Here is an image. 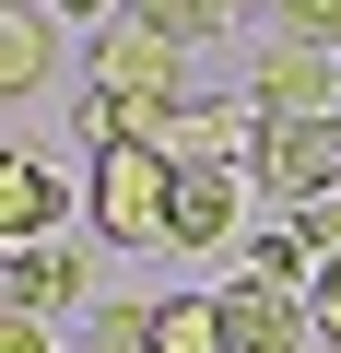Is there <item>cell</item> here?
Masks as SVG:
<instances>
[{
  "instance_id": "cell-1",
  "label": "cell",
  "mask_w": 341,
  "mask_h": 353,
  "mask_svg": "<svg viewBox=\"0 0 341 353\" xmlns=\"http://www.w3.org/2000/svg\"><path fill=\"white\" fill-rule=\"evenodd\" d=\"M177 153L141 141V130H106L94 141V236L106 248H177Z\"/></svg>"
},
{
  "instance_id": "cell-2",
  "label": "cell",
  "mask_w": 341,
  "mask_h": 353,
  "mask_svg": "<svg viewBox=\"0 0 341 353\" xmlns=\"http://www.w3.org/2000/svg\"><path fill=\"white\" fill-rule=\"evenodd\" d=\"M94 83H106V130H141V141L189 130V48H165L141 24H106L94 36Z\"/></svg>"
},
{
  "instance_id": "cell-3",
  "label": "cell",
  "mask_w": 341,
  "mask_h": 353,
  "mask_svg": "<svg viewBox=\"0 0 341 353\" xmlns=\"http://www.w3.org/2000/svg\"><path fill=\"white\" fill-rule=\"evenodd\" d=\"M259 189L282 201V224L294 212H318V201H341V118H259Z\"/></svg>"
},
{
  "instance_id": "cell-4",
  "label": "cell",
  "mask_w": 341,
  "mask_h": 353,
  "mask_svg": "<svg viewBox=\"0 0 341 353\" xmlns=\"http://www.w3.org/2000/svg\"><path fill=\"white\" fill-rule=\"evenodd\" d=\"M212 306H224V353H318V306L282 294V283H247L236 271Z\"/></svg>"
},
{
  "instance_id": "cell-5",
  "label": "cell",
  "mask_w": 341,
  "mask_h": 353,
  "mask_svg": "<svg viewBox=\"0 0 341 353\" xmlns=\"http://www.w3.org/2000/svg\"><path fill=\"white\" fill-rule=\"evenodd\" d=\"M259 118H341L329 48H282V36H271V59H259Z\"/></svg>"
},
{
  "instance_id": "cell-6",
  "label": "cell",
  "mask_w": 341,
  "mask_h": 353,
  "mask_svg": "<svg viewBox=\"0 0 341 353\" xmlns=\"http://www.w3.org/2000/svg\"><path fill=\"white\" fill-rule=\"evenodd\" d=\"M59 212H71V189L36 165V153H0V248H48L59 236Z\"/></svg>"
},
{
  "instance_id": "cell-7",
  "label": "cell",
  "mask_w": 341,
  "mask_h": 353,
  "mask_svg": "<svg viewBox=\"0 0 341 353\" xmlns=\"http://www.w3.org/2000/svg\"><path fill=\"white\" fill-rule=\"evenodd\" d=\"M83 294V259L71 248H0V318H48Z\"/></svg>"
},
{
  "instance_id": "cell-8",
  "label": "cell",
  "mask_w": 341,
  "mask_h": 353,
  "mask_svg": "<svg viewBox=\"0 0 341 353\" xmlns=\"http://www.w3.org/2000/svg\"><path fill=\"white\" fill-rule=\"evenodd\" d=\"M236 236V176L224 165H189L177 176V248H224Z\"/></svg>"
},
{
  "instance_id": "cell-9",
  "label": "cell",
  "mask_w": 341,
  "mask_h": 353,
  "mask_svg": "<svg viewBox=\"0 0 341 353\" xmlns=\"http://www.w3.org/2000/svg\"><path fill=\"white\" fill-rule=\"evenodd\" d=\"M177 141H189L177 165H224V176H236V153H259V106H189Z\"/></svg>"
},
{
  "instance_id": "cell-10",
  "label": "cell",
  "mask_w": 341,
  "mask_h": 353,
  "mask_svg": "<svg viewBox=\"0 0 341 353\" xmlns=\"http://www.w3.org/2000/svg\"><path fill=\"white\" fill-rule=\"evenodd\" d=\"M36 83H48V12L0 0V94H36Z\"/></svg>"
},
{
  "instance_id": "cell-11",
  "label": "cell",
  "mask_w": 341,
  "mask_h": 353,
  "mask_svg": "<svg viewBox=\"0 0 341 353\" xmlns=\"http://www.w3.org/2000/svg\"><path fill=\"white\" fill-rule=\"evenodd\" d=\"M130 24H141V36H165V48H212L236 12H224V0H130Z\"/></svg>"
},
{
  "instance_id": "cell-12",
  "label": "cell",
  "mask_w": 341,
  "mask_h": 353,
  "mask_svg": "<svg viewBox=\"0 0 341 353\" xmlns=\"http://www.w3.org/2000/svg\"><path fill=\"white\" fill-rule=\"evenodd\" d=\"M153 353H224V306L212 294H165L153 306Z\"/></svg>"
},
{
  "instance_id": "cell-13",
  "label": "cell",
  "mask_w": 341,
  "mask_h": 353,
  "mask_svg": "<svg viewBox=\"0 0 341 353\" xmlns=\"http://www.w3.org/2000/svg\"><path fill=\"white\" fill-rule=\"evenodd\" d=\"M282 48H341V0H282Z\"/></svg>"
},
{
  "instance_id": "cell-14",
  "label": "cell",
  "mask_w": 341,
  "mask_h": 353,
  "mask_svg": "<svg viewBox=\"0 0 341 353\" xmlns=\"http://www.w3.org/2000/svg\"><path fill=\"white\" fill-rule=\"evenodd\" d=\"M306 306H318V341H341V259H318V294Z\"/></svg>"
},
{
  "instance_id": "cell-15",
  "label": "cell",
  "mask_w": 341,
  "mask_h": 353,
  "mask_svg": "<svg viewBox=\"0 0 341 353\" xmlns=\"http://www.w3.org/2000/svg\"><path fill=\"white\" fill-rule=\"evenodd\" d=\"M0 353H48V330L36 318H0Z\"/></svg>"
},
{
  "instance_id": "cell-16",
  "label": "cell",
  "mask_w": 341,
  "mask_h": 353,
  "mask_svg": "<svg viewBox=\"0 0 341 353\" xmlns=\"http://www.w3.org/2000/svg\"><path fill=\"white\" fill-rule=\"evenodd\" d=\"M224 12H282V0H224Z\"/></svg>"
},
{
  "instance_id": "cell-17",
  "label": "cell",
  "mask_w": 341,
  "mask_h": 353,
  "mask_svg": "<svg viewBox=\"0 0 341 353\" xmlns=\"http://www.w3.org/2000/svg\"><path fill=\"white\" fill-rule=\"evenodd\" d=\"M59 12H83V24H94V12H106V0H59Z\"/></svg>"
}]
</instances>
